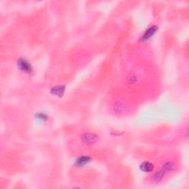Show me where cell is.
<instances>
[{
  "label": "cell",
  "instance_id": "6da1fadb",
  "mask_svg": "<svg viewBox=\"0 0 189 189\" xmlns=\"http://www.w3.org/2000/svg\"><path fill=\"white\" fill-rule=\"evenodd\" d=\"M18 67H19L22 71L25 72L26 73H30L32 70V67H31V64L28 63V61H26L25 59H19L18 61Z\"/></svg>",
  "mask_w": 189,
  "mask_h": 189
},
{
  "label": "cell",
  "instance_id": "3957f363",
  "mask_svg": "<svg viewBox=\"0 0 189 189\" xmlns=\"http://www.w3.org/2000/svg\"><path fill=\"white\" fill-rule=\"evenodd\" d=\"M156 31H157V28H156V27H151V28H150L149 29L147 30V31H145V33H144L143 36H142V39H149L155 33Z\"/></svg>",
  "mask_w": 189,
  "mask_h": 189
},
{
  "label": "cell",
  "instance_id": "7a4b0ae2",
  "mask_svg": "<svg viewBox=\"0 0 189 189\" xmlns=\"http://www.w3.org/2000/svg\"><path fill=\"white\" fill-rule=\"evenodd\" d=\"M83 140L84 142H87L88 144L94 143L97 141V137L95 134H92V133H87V134H84Z\"/></svg>",
  "mask_w": 189,
  "mask_h": 189
},
{
  "label": "cell",
  "instance_id": "8992f818",
  "mask_svg": "<svg viewBox=\"0 0 189 189\" xmlns=\"http://www.w3.org/2000/svg\"><path fill=\"white\" fill-rule=\"evenodd\" d=\"M89 157L87 156H83V157H81L76 160V165L78 166H84L86 164H87L89 162Z\"/></svg>",
  "mask_w": 189,
  "mask_h": 189
},
{
  "label": "cell",
  "instance_id": "52a82bcc",
  "mask_svg": "<svg viewBox=\"0 0 189 189\" xmlns=\"http://www.w3.org/2000/svg\"><path fill=\"white\" fill-rule=\"evenodd\" d=\"M64 87H61V86L54 87L52 88V94H54L55 95H58V96L61 95V94H64Z\"/></svg>",
  "mask_w": 189,
  "mask_h": 189
},
{
  "label": "cell",
  "instance_id": "5b68a950",
  "mask_svg": "<svg viewBox=\"0 0 189 189\" xmlns=\"http://www.w3.org/2000/svg\"><path fill=\"white\" fill-rule=\"evenodd\" d=\"M154 169V166L149 162H143L140 165V169L144 172H150Z\"/></svg>",
  "mask_w": 189,
  "mask_h": 189
},
{
  "label": "cell",
  "instance_id": "ba28073f",
  "mask_svg": "<svg viewBox=\"0 0 189 189\" xmlns=\"http://www.w3.org/2000/svg\"><path fill=\"white\" fill-rule=\"evenodd\" d=\"M175 164L172 162H168V163H165L164 166H163V170H164L165 172H167V171H171L172 169H174V168Z\"/></svg>",
  "mask_w": 189,
  "mask_h": 189
},
{
  "label": "cell",
  "instance_id": "277c9868",
  "mask_svg": "<svg viewBox=\"0 0 189 189\" xmlns=\"http://www.w3.org/2000/svg\"><path fill=\"white\" fill-rule=\"evenodd\" d=\"M165 173H166V172H165L164 170H163V169H162L161 171H158L157 173H155L154 175H153L152 177L153 182H157L161 181L162 179L163 178V177H164Z\"/></svg>",
  "mask_w": 189,
  "mask_h": 189
}]
</instances>
